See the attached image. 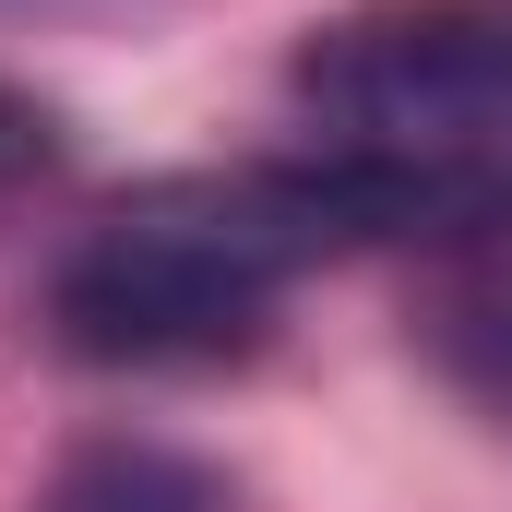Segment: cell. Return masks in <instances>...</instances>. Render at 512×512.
<instances>
[{
  "label": "cell",
  "instance_id": "7a4b0ae2",
  "mask_svg": "<svg viewBox=\"0 0 512 512\" xmlns=\"http://www.w3.org/2000/svg\"><path fill=\"white\" fill-rule=\"evenodd\" d=\"M286 96L310 143L417 179L453 239L512 215V0H370L298 36ZM441 239V251H453Z\"/></svg>",
  "mask_w": 512,
  "mask_h": 512
},
{
  "label": "cell",
  "instance_id": "277c9868",
  "mask_svg": "<svg viewBox=\"0 0 512 512\" xmlns=\"http://www.w3.org/2000/svg\"><path fill=\"white\" fill-rule=\"evenodd\" d=\"M36 512H239V501H227V477L203 453H179L155 429H96V441H72L48 465Z\"/></svg>",
  "mask_w": 512,
  "mask_h": 512
},
{
  "label": "cell",
  "instance_id": "3957f363",
  "mask_svg": "<svg viewBox=\"0 0 512 512\" xmlns=\"http://www.w3.org/2000/svg\"><path fill=\"white\" fill-rule=\"evenodd\" d=\"M429 262H441V274H429L417 334H429L441 382L512 417V215L477 227V239H453V251H429Z\"/></svg>",
  "mask_w": 512,
  "mask_h": 512
},
{
  "label": "cell",
  "instance_id": "6da1fadb",
  "mask_svg": "<svg viewBox=\"0 0 512 512\" xmlns=\"http://www.w3.org/2000/svg\"><path fill=\"white\" fill-rule=\"evenodd\" d=\"M453 215L370 155H251V167H167L120 191L48 262V334L84 370H215L262 346L274 298L346 251H441Z\"/></svg>",
  "mask_w": 512,
  "mask_h": 512
},
{
  "label": "cell",
  "instance_id": "5b68a950",
  "mask_svg": "<svg viewBox=\"0 0 512 512\" xmlns=\"http://www.w3.org/2000/svg\"><path fill=\"white\" fill-rule=\"evenodd\" d=\"M48 179H60V108H36V96L0 84V215L24 191H48Z\"/></svg>",
  "mask_w": 512,
  "mask_h": 512
}]
</instances>
